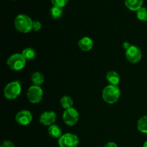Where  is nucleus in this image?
Instances as JSON below:
<instances>
[{"label": "nucleus", "mask_w": 147, "mask_h": 147, "mask_svg": "<svg viewBox=\"0 0 147 147\" xmlns=\"http://www.w3.org/2000/svg\"><path fill=\"white\" fill-rule=\"evenodd\" d=\"M121 96V90L118 86L109 85L102 92V98L109 104H113L119 100Z\"/></svg>", "instance_id": "obj_1"}, {"label": "nucleus", "mask_w": 147, "mask_h": 147, "mask_svg": "<svg viewBox=\"0 0 147 147\" xmlns=\"http://www.w3.org/2000/svg\"><path fill=\"white\" fill-rule=\"evenodd\" d=\"M33 21L26 14H19L14 20V27L16 30L22 33H27L32 30Z\"/></svg>", "instance_id": "obj_2"}, {"label": "nucleus", "mask_w": 147, "mask_h": 147, "mask_svg": "<svg viewBox=\"0 0 147 147\" xmlns=\"http://www.w3.org/2000/svg\"><path fill=\"white\" fill-rule=\"evenodd\" d=\"M26 61L27 60L23 57L22 53H16L9 57L7 60V64L11 70L20 71L25 67Z\"/></svg>", "instance_id": "obj_3"}, {"label": "nucleus", "mask_w": 147, "mask_h": 147, "mask_svg": "<svg viewBox=\"0 0 147 147\" xmlns=\"http://www.w3.org/2000/svg\"><path fill=\"white\" fill-rule=\"evenodd\" d=\"M22 87L19 81H12L9 83L4 88V96L8 100L17 98L21 93Z\"/></svg>", "instance_id": "obj_4"}, {"label": "nucleus", "mask_w": 147, "mask_h": 147, "mask_svg": "<svg viewBox=\"0 0 147 147\" xmlns=\"http://www.w3.org/2000/svg\"><path fill=\"white\" fill-rule=\"evenodd\" d=\"M60 147H77L79 144V139L77 135L67 133L58 139Z\"/></svg>", "instance_id": "obj_5"}, {"label": "nucleus", "mask_w": 147, "mask_h": 147, "mask_svg": "<svg viewBox=\"0 0 147 147\" xmlns=\"http://www.w3.org/2000/svg\"><path fill=\"white\" fill-rule=\"evenodd\" d=\"M63 121L67 126H74L79 120V113L74 108L65 109L63 115Z\"/></svg>", "instance_id": "obj_6"}, {"label": "nucleus", "mask_w": 147, "mask_h": 147, "mask_svg": "<svg viewBox=\"0 0 147 147\" xmlns=\"http://www.w3.org/2000/svg\"><path fill=\"white\" fill-rule=\"evenodd\" d=\"M27 96L32 103H38L41 101L43 96L42 89L40 86H32L27 90Z\"/></svg>", "instance_id": "obj_7"}, {"label": "nucleus", "mask_w": 147, "mask_h": 147, "mask_svg": "<svg viewBox=\"0 0 147 147\" xmlns=\"http://www.w3.org/2000/svg\"><path fill=\"white\" fill-rule=\"evenodd\" d=\"M126 57L128 61L130 62L131 63H133V64L138 63L142 60V50L137 46L131 45L130 48L128 49L126 51Z\"/></svg>", "instance_id": "obj_8"}, {"label": "nucleus", "mask_w": 147, "mask_h": 147, "mask_svg": "<svg viewBox=\"0 0 147 147\" xmlns=\"http://www.w3.org/2000/svg\"><path fill=\"white\" fill-rule=\"evenodd\" d=\"M32 120V115L31 112L27 110L19 111L15 116V121L20 126H27Z\"/></svg>", "instance_id": "obj_9"}, {"label": "nucleus", "mask_w": 147, "mask_h": 147, "mask_svg": "<svg viewBox=\"0 0 147 147\" xmlns=\"http://www.w3.org/2000/svg\"><path fill=\"white\" fill-rule=\"evenodd\" d=\"M40 123L44 126H51L55 122L56 114L54 111H45L40 116Z\"/></svg>", "instance_id": "obj_10"}, {"label": "nucleus", "mask_w": 147, "mask_h": 147, "mask_svg": "<svg viewBox=\"0 0 147 147\" xmlns=\"http://www.w3.org/2000/svg\"><path fill=\"white\" fill-rule=\"evenodd\" d=\"M78 47L83 52L90 51L93 47V40L89 37H82L78 41Z\"/></svg>", "instance_id": "obj_11"}, {"label": "nucleus", "mask_w": 147, "mask_h": 147, "mask_svg": "<svg viewBox=\"0 0 147 147\" xmlns=\"http://www.w3.org/2000/svg\"><path fill=\"white\" fill-rule=\"evenodd\" d=\"M144 0H125V5L131 11H138L142 8Z\"/></svg>", "instance_id": "obj_12"}, {"label": "nucleus", "mask_w": 147, "mask_h": 147, "mask_svg": "<svg viewBox=\"0 0 147 147\" xmlns=\"http://www.w3.org/2000/svg\"><path fill=\"white\" fill-rule=\"evenodd\" d=\"M48 134L50 137L53 139H60L63 136L62 133V129L58 125L53 124L49 126L48 128Z\"/></svg>", "instance_id": "obj_13"}, {"label": "nucleus", "mask_w": 147, "mask_h": 147, "mask_svg": "<svg viewBox=\"0 0 147 147\" xmlns=\"http://www.w3.org/2000/svg\"><path fill=\"white\" fill-rule=\"evenodd\" d=\"M106 80L110 83V85L118 86L120 82V76L117 72L111 70V71L108 72L106 74Z\"/></svg>", "instance_id": "obj_14"}, {"label": "nucleus", "mask_w": 147, "mask_h": 147, "mask_svg": "<svg viewBox=\"0 0 147 147\" xmlns=\"http://www.w3.org/2000/svg\"><path fill=\"white\" fill-rule=\"evenodd\" d=\"M31 80L34 86H40L45 81V78L42 73L40 72H35L31 76Z\"/></svg>", "instance_id": "obj_15"}, {"label": "nucleus", "mask_w": 147, "mask_h": 147, "mask_svg": "<svg viewBox=\"0 0 147 147\" xmlns=\"http://www.w3.org/2000/svg\"><path fill=\"white\" fill-rule=\"evenodd\" d=\"M60 105L65 110V109L73 108V100L72 98L69 96H64L60 99Z\"/></svg>", "instance_id": "obj_16"}, {"label": "nucleus", "mask_w": 147, "mask_h": 147, "mask_svg": "<svg viewBox=\"0 0 147 147\" xmlns=\"http://www.w3.org/2000/svg\"><path fill=\"white\" fill-rule=\"evenodd\" d=\"M137 129L140 132L147 134V116H144L137 122Z\"/></svg>", "instance_id": "obj_17"}, {"label": "nucleus", "mask_w": 147, "mask_h": 147, "mask_svg": "<svg viewBox=\"0 0 147 147\" xmlns=\"http://www.w3.org/2000/svg\"><path fill=\"white\" fill-rule=\"evenodd\" d=\"M22 55L26 60H31L36 57V52L32 47H27L22 52Z\"/></svg>", "instance_id": "obj_18"}, {"label": "nucleus", "mask_w": 147, "mask_h": 147, "mask_svg": "<svg viewBox=\"0 0 147 147\" xmlns=\"http://www.w3.org/2000/svg\"><path fill=\"white\" fill-rule=\"evenodd\" d=\"M50 15L53 19H59L61 17V16L63 14V9L62 7H55L53 6L51 9H50Z\"/></svg>", "instance_id": "obj_19"}, {"label": "nucleus", "mask_w": 147, "mask_h": 147, "mask_svg": "<svg viewBox=\"0 0 147 147\" xmlns=\"http://www.w3.org/2000/svg\"><path fill=\"white\" fill-rule=\"evenodd\" d=\"M136 17L141 21H147V9L145 7L139 9L138 11H136Z\"/></svg>", "instance_id": "obj_20"}, {"label": "nucleus", "mask_w": 147, "mask_h": 147, "mask_svg": "<svg viewBox=\"0 0 147 147\" xmlns=\"http://www.w3.org/2000/svg\"><path fill=\"white\" fill-rule=\"evenodd\" d=\"M51 1L53 6L63 8L67 4V3L68 2V0H51Z\"/></svg>", "instance_id": "obj_21"}, {"label": "nucleus", "mask_w": 147, "mask_h": 147, "mask_svg": "<svg viewBox=\"0 0 147 147\" xmlns=\"http://www.w3.org/2000/svg\"><path fill=\"white\" fill-rule=\"evenodd\" d=\"M42 28V24L39 21H33L32 22V30L37 32Z\"/></svg>", "instance_id": "obj_22"}, {"label": "nucleus", "mask_w": 147, "mask_h": 147, "mask_svg": "<svg viewBox=\"0 0 147 147\" xmlns=\"http://www.w3.org/2000/svg\"><path fill=\"white\" fill-rule=\"evenodd\" d=\"M0 147H15L14 146V145L13 144V143L11 142H10V141H4V142H3L2 143H1V146Z\"/></svg>", "instance_id": "obj_23"}, {"label": "nucleus", "mask_w": 147, "mask_h": 147, "mask_svg": "<svg viewBox=\"0 0 147 147\" xmlns=\"http://www.w3.org/2000/svg\"><path fill=\"white\" fill-rule=\"evenodd\" d=\"M103 147H118V146L114 142H109V143L106 144Z\"/></svg>", "instance_id": "obj_24"}, {"label": "nucleus", "mask_w": 147, "mask_h": 147, "mask_svg": "<svg viewBox=\"0 0 147 147\" xmlns=\"http://www.w3.org/2000/svg\"><path fill=\"white\" fill-rule=\"evenodd\" d=\"M131 46V45H130V43L128 42H123V47L126 50V51L128 50V49L130 48Z\"/></svg>", "instance_id": "obj_25"}, {"label": "nucleus", "mask_w": 147, "mask_h": 147, "mask_svg": "<svg viewBox=\"0 0 147 147\" xmlns=\"http://www.w3.org/2000/svg\"><path fill=\"white\" fill-rule=\"evenodd\" d=\"M143 147H147V141L144 142V146Z\"/></svg>", "instance_id": "obj_26"}, {"label": "nucleus", "mask_w": 147, "mask_h": 147, "mask_svg": "<svg viewBox=\"0 0 147 147\" xmlns=\"http://www.w3.org/2000/svg\"><path fill=\"white\" fill-rule=\"evenodd\" d=\"M12 1H13V0H12Z\"/></svg>", "instance_id": "obj_27"}]
</instances>
